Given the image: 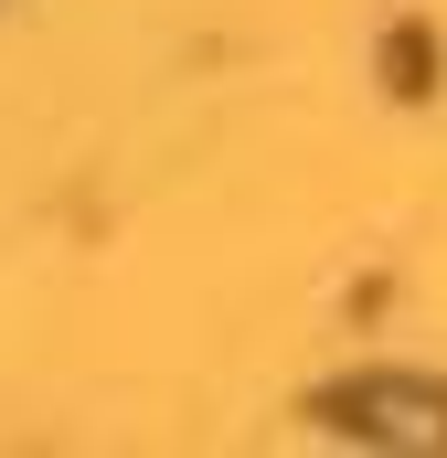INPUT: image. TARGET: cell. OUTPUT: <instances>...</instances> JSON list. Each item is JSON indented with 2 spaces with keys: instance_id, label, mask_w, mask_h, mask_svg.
Here are the masks:
<instances>
[{
  "instance_id": "1",
  "label": "cell",
  "mask_w": 447,
  "mask_h": 458,
  "mask_svg": "<svg viewBox=\"0 0 447 458\" xmlns=\"http://www.w3.org/2000/svg\"><path fill=\"white\" fill-rule=\"evenodd\" d=\"M341 427L373 437V448H447V384H405V373H373L341 394Z\"/></svg>"
}]
</instances>
